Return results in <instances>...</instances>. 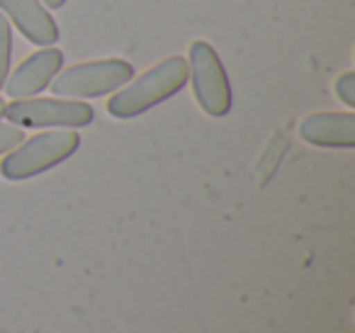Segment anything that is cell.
<instances>
[{
    "instance_id": "obj_1",
    "label": "cell",
    "mask_w": 355,
    "mask_h": 333,
    "mask_svg": "<svg viewBox=\"0 0 355 333\" xmlns=\"http://www.w3.org/2000/svg\"><path fill=\"white\" fill-rule=\"evenodd\" d=\"M188 61L183 56H168L161 64L151 66L137 80H132L127 88H119V93L107 100V112L117 119L139 117L180 93L188 85Z\"/></svg>"
},
{
    "instance_id": "obj_6",
    "label": "cell",
    "mask_w": 355,
    "mask_h": 333,
    "mask_svg": "<svg viewBox=\"0 0 355 333\" xmlns=\"http://www.w3.org/2000/svg\"><path fill=\"white\" fill-rule=\"evenodd\" d=\"M64 69V51L54 49V46H44V49L35 51L30 59H25L15 69V74L8 76L6 80V93L10 98H35L44 88H49L56 74Z\"/></svg>"
},
{
    "instance_id": "obj_7",
    "label": "cell",
    "mask_w": 355,
    "mask_h": 333,
    "mask_svg": "<svg viewBox=\"0 0 355 333\" xmlns=\"http://www.w3.org/2000/svg\"><path fill=\"white\" fill-rule=\"evenodd\" d=\"M0 10L37 46H51L59 42V25L42 0H0Z\"/></svg>"
},
{
    "instance_id": "obj_11",
    "label": "cell",
    "mask_w": 355,
    "mask_h": 333,
    "mask_svg": "<svg viewBox=\"0 0 355 333\" xmlns=\"http://www.w3.org/2000/svg\"><path fill=\"white\" fill-rule=\"evenodd\" d=\"M25 142V132L22 127L17 124H10V122H0V153H8L17 146V144Z\"/></svg>"
},
{
    "instance_id": "obj_10",
    "label": "cell",
    "mask_w": 355,
    "mask_h": 333,
    "mask_svg": "<svg viewBox=\"0 0 355 333\" xmlns=\"http://www.w3.org/2000/svg\"><path fill=\"white\" fill-rule=\"evenodd\" d=\"M336 95L345 108H355V74L353 71H345L336 78Z\"/></svg>"
},
{
    "instance_id": "obj_13",
    "label": "cell",
    "mask_w": 355,
    "mask_h": 333,
    "mask_svg": "<svg viewBox=\"0 0 355 333\" xmlns=\"http://www.w3.org/2000/svg\"><path fill=\"white\" fill-rule=\"evenodd\" d=\"M3 114H6V100L0 98V119H3Z\"/></svg>"
},
{
    "instance_id": "obj_4",
    "label": "cell",
    "mask_w": 355,
    "mask_h": 333,
    "mask_svg": "<svg viewBox=\"0 0 355 333\" xmlns=\"http://www.w3.org/2000/svg\"><path fill=\"white\" fill-rule=\"evenodd\" d=\"M3 117L25 129H80L95 119V110L83 100L71 98H20L6 105Z\"/></svg>"
},
{
    "instance_id": "obj_8",
    "label": "cell",
    "mask_w": 355,
    "mask_h": 333,
    "mask_svg": "<svg viewBox=\"0 0 355 333\" xmlns=\"http://www.w3.org/2000/svg\"><path fill=\"white\" fill-rule=\"evenodd\" d=\"M300 137L311 146L321 148H353L355 146V114L353 112H314L302 119Z\"/></svg>"
},
{
    "instance_id": "obj_12",
    "label": "cell",
    "mask_w": 355,
    "mask_h": 333,
    "mask_svg": "<svg viewBox=\"0 0 355 333\" xmlns=\"http://www.w3.org/2000/svg\"><path fill=\"white\" fill-rule=\"evenodd\" d=\"M42 3H44L49 10H59V8H64L69 0H42Z\"/></svg>"
},
{
    "instance_id": "obj_2",
    "label": "cell",
    "mask_w": 355,
    "mask_h": 333,
    "mask_svg": "<svg viewBox=\"0 0 355 333\" xmlns=\"http://www.w3.org/2000/svg\"><path fill=\"white\" fill-rule=\"evenodd\" d=\"M80 146V134L76 129H51L17 144L0 161V176L6 180H30L35 176L51 171L66 158H71Z\"/></svg>"
},
{
    "instance_id": "obj_5",
    "label": "cell",
    "mask_w": 355,
    "mask_h": 333,
    "mask_svg": "<svg viewBox=\"0 0 355 333\" xmlns=\"http://www.w3.org/2000/svg\"><path fill=\"white\" fill-rule=\"evenodd\" d=\"M188 69L195 100L202 108V112H207L209 117H227L232 112L234 95L229 74L214 46L207 42H193Z\"/></svg>"
},
{
    "instance_id": "obj_9",
    "label": "cell",
    "mask_w": 355,
    "mask_h": 333,
    "mask_svg": "<svg viewBox=\"0 0 355 333\" xmlns=\"http://www.w3.org/2000/svg\"><path fill=\"white\" fill-rule=\"evenodd\" d=\"M10 61H12V30L8 17L0 12V90H3L8 76H10Z\"/></svg>"
},
{
    "instance_id": "obj_3",
    "label": "cell",
    "mask_w": 355,
    "mask_h": 333,
    "mask_svg": "<svg viewBox=\"0 0 355 333\" xmlns=\"http://www.w3.org/2000/svg\"><path fill=\"white\" fill-rule=\"evenodd\" d=\"M134 78V66L122 59H103L76 64L66 69L64 74H56L51 80V93L56 98L85 100V98H103L107 93H117L119 88Z\"/></svg>"
}]
</instances>
